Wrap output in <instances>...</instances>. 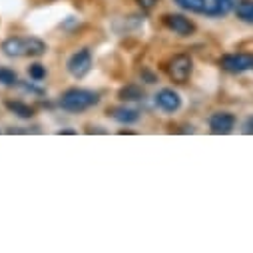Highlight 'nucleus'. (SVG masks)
<instances>
[{
  "mask_svg": "<svg viewBox=\"0 0 253 253\" xmlns=\"http://www.w3.org/2000/svg\"><path fill=\"white\" fill-rule=\"evenodd\" d=\"M0 50L8 58H38L48 52V44L36 36H10L0 44Z\"/></svg>",
  "mask_w": 253,
  "mask_h": 253,
  "instance_id": "obj_1",
  "label": "nucleus"
},
{
  "mask_svg": "<svg viewBox=\"0 0 253 253\" xmlns=\"http://www.w3.org/2000/svg\"><path fill=\"white\" fill-rule=\"evenodd\" d=\"M60 108L72 112V114H80L88 108H94L100 104V94L94 90H86V88H70L58 100Z\"/></svg>",
  "mask_w": 253,
  "mask_h": 253,
  "instance_id": "obj_2",
  "label": "nucleus"
},
{
  "mask_svg": "<svg viewBox=\"0 0 253 253\" xmlns=\"http://www.w3.org/2000/svg\"><path fill=\"white\" fill-rule=\"evenodd\" d=\"M192 72H194V60L189 54H175L168 64V74L177 84H185L192 78Z\"/></svg>",
  "mask_w": 253,
  "mask_h": 253,
  "instance_id": "obj_3",
  "label": "nucleus"
},
{
  "mask_svg": "<svg viewBox=\"0 0 253 253\" xmlns=\"http://www.w3.org/2000/svg\"><path fill=\"white\" fill-rule=\"evenodd\" d=\"M92 64H94V60H92L90 48H82V50L74 52V54L68 58L66 68H68V72H70L76 80H82V78H86V76L90 74Z\"/></svg>",
  "mask_w": 253,
  "mask_h": 253,
  "instance_id": "obj_4",
  "label": "nucleus"
},
{
  "mask_svg": "<svg viewBox=\"0 0 253 253\" xmlns=\"http://www.w3.org/2000/svg\"><path fill=\"white\" fill-rule=\"evenodd\" d=\"M219 66L229 74H243L253 70V56L251 54H225L219 60Z\"/></svg>",
  "mask_w": 253,
  "mask_h": 253,
  "instance_id": "obj_5",
  "label": "nucleus"
},
{
  "mask_svg": "<svg viewBox=\"0 0 253 253\" xmlns=\"http://www.w3.org/2000/svg\"><path fill=\"white\" fill-rule=\"evenodd\" d=\"M235 122L237 120H235V116L231 112H215V114L210 116L208 126H210L211 134H215V136H227V134L233 132Z\"/></svg>",
  "mask_w": 253,
  "mask_h": 253,
  "instance_id": "obj_6",
  "label": "nucleus"
},
{
  "mask_svg": "<svg viewBox=\"0 0 253 253\" xmlns=\"http://www.w3.org/2000/svg\"><path fill=\"white\" fill-rule=\"evenodd\" d=\"M164 24H166V28H169L171 32H175L179 36H192L198 30L196 22L189 20L183 14H166L164 16Z\"/></svg>",
  "mask_w": 253,
  "mask_h": 253,
  "instance_id": "obj_7",
  "label": "nucleus"
},
{
  "mask_svg": "<svg viewBox=\"0 0 253 253\" xmlns=\"http://www.w3.org/2000/svg\"><path fill=\"white\" fill-rule=\"evenodd\" d=\"M156 106L168 114H173L181 108V96L177 92H173L171 88H164L156 94Z\"/></svg>",
  "mask_w": 253,
  "mask_h": 253,
  "instance_id": "obj_8",
  "label": "nucleus"
},
{
  "mask_svg": "<svg viewBox=\"0 0 253 253\" xmlns=\"http://www.w3.org/2000/svg\"><path fill=\"white\" fill-rule=\"evenodd\" d=\"M110 118H114L120 124H136L142 118V112L136 108H128V106H116L108 110Z\"/></svg>",
  "mask_w": 253,
  "mask_h": 253,
  "instance_id": "obj_9",
  "label": "nucleus"
},
{
  "mask_svg": "<svg viewBox=\"0 0 253 253\" xmlns=\"http://www.w3.org/2000/svg\"><path fill=\"white\" fill-rule=\"evenodd\" d=\"M237 2H239V0H213V2L208 6V10H206V16H210V18H223L231 10H235Z\"/></svg>",
  "mask_w": 253,
  "mask_h": 253,
  "instance_id": "obj_10",
  "label": "nucleus"
},
{
  "mask_svg": "<svg viewBox=\"0 0 253 253\" xmlns=\"http://www.w3.org/2000/svg\"><path fill=\"white\" fill-rule=\"evenodd\" d=\"M144 90H142V86H138V84H126L124 88H120V92H118V98H120V102H140V100H144Z\"/></svg>",
  "mask_w": 253,
  "mask_h": 253,
  "instance_id": "obj_11",
  "label": "nucleus"
},
{
  "mask_svg": "<svg viewBox=\"0 0 253 253\" xmlns=\"http://www.w3.org/2000/svg\"><path fill=\"white\" fill-rule=\"evenodd\" d=\"M16 118H22V120H30V118H34V114H36V110L30 106V104H24V102H20V100H6V104H4Z\"/></svg>",
  "mask_w": 253,
  "mask_h": 253,
  "instance_id": "obj_12",
  "label": "nucleus"
},
{
  "mask_svg": "<svg viewBox=\"0 0 253 253\" xmlns=\"http://www.w3.org/2000/svg\"><path fill=\"white\" fill-rule=\"evenodd\" d=\"M175 6H179L181 10H187V12H196V14H206L210 2L208 0H173Z\"/></svg>",
  "mask_w": 253,
  "mask_h": 253,
  "instance_id": "obj_13",
  "label": "nucleus"
},
{
  "mask_svg": "<svg viewBox=\"0 0 253 253\" xmlns=\"http://www.w3.org/2000/svg\"><path fill=\"white\" fill-rule=\"evenodd\" d=\"M235 16L245 24H253V0H239L235 6Z\"/></svg>",
  "mask_w": 253,
  "mask_h": 253,
  "instance_id": "obj_14",
  "label": "nucleus"
},
{
  "mask_svg": "<svg viewBox=\"0 0 253 253\" xmlns=\"http://www.w3.org/2000/svg\"><path fill=\"white\" fill-rule=\"evenodd\" d=\"M20 80H18V74L12 70V68H6V66H0V86H6V88H12L16 86Z\"/></svg>",
  "mask_w": 253,
  "mask_h": 253,
  "instance_id": "obj_15",
  "label": "nucleus"
},
{
  "mask_svg": "<svg viewBox=\"0 0 253 253\" xmlns=\"http://www.w3.org/2000/svg\"><path fill=\"white\" fill-rule=\"evenodd\" d=\"M28 76H30L34 82H42V80H46L48 70H46L44 64H40V62H34V64L28 66Z\"/></svg>",
  "mask_w": 253,
  "mask_h": 253,
  "instance_id": "obj_16",
  "label": "nucleus"
},
{
  "mask_svg": "<svg viewBox=\"0 0 253 253\" xmlns=\"http://www.w3.org/2000/svg\"><path fill=\"white\" fill-rule=\"evenodd\" d=\"M140 78H142V82H146V84H156V82H158V76H156L150 68H142V70H140Z\"/></svg>",
  "mask_w": 253,
  "mask_h": 253,
  "instance_id": "obj_17",
  "label": "nucleus"
},
{
  "mask_svg": "<svg viewBox=\"0 0 253 253\" xmlns=\"http://www.w3.org/2000/svg\"><path fill=\"white\" fill-rule=\"evenodd\" d=\"M136 2H138V6H140L144 12H150V10L156 8V4L160 2V0H136Z\"/></svg>",
  "mask_w": 253,
  "mask_h": 253,
  "instance_id": "obj_18",
  "label": "nucleus"
},
{
  "mask_svg": "<svg viewBox=\"0 0 253 253\" xmlns=\"http://www.w3.org/2000/svg\"><path fill=\"white\" fill-rule=\"evenodd\" d=\"M243 132H245V134H253V116H249V118L243 122Z\"/></svg>",
  "mask_w": 253,
  "mask_h": 253,
  "instance_id": "obj_19",
  "label": "nucleus"
},
{
  "mask_svg": "<svg viewBox=\"0 0 253 253\" xmlns=\"http://www.w3.org/2000/svg\"><path fill=\"white\" fill-rule=\"evenodd\" d=\"M60 134H70V136H74V134H76V132H74V130H70V128H68V130H60Z\"/></svg>",
  "mask_w": 253,
  "mask_h": 253,
  "instance_id": "obj_20",
  "label": "nucleus"
}]
</instances>
